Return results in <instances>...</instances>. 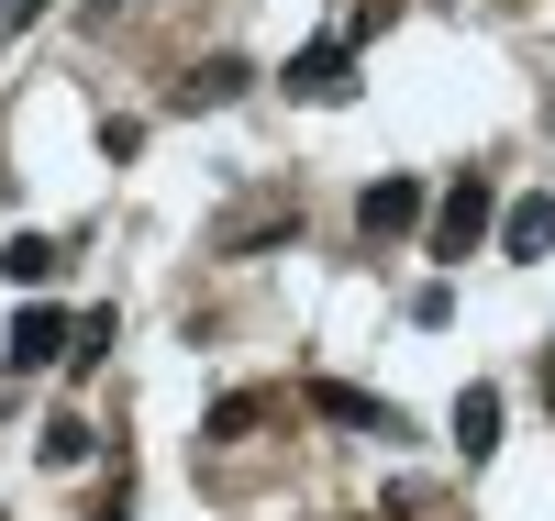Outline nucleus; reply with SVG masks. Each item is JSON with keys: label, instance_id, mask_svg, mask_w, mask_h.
<instances>
[{"label": "nucleus", "instance_id": "1", "mask_svg": "<svg viewBox=\"0 0 555 521\" xmlns=\"http://www.w3.org/2000/svg\"><path fill=\"white\" fill-rule=\"evenodd\" d=\"M478 245H489V178L467 167V178L444 188V211H434V256H444V266H467Z\"/></svg>", "mask_w": 555, "mask_h": 521}, {"label": "nucleus", "instance_id": "2", "mask_svg": "<svg viewBox=\"0 0 555 521\" xmlns=\"http://www.w3.org/2000/svg\"><path fill=\"white\" fill-rule=\"evenodd\" d=\"M423 222V178H366V200H356V233L366 245H389V233Z\"/></svg>", "mask_w": 555, "mask_h": 521}, {"label": "nucleus", "instance_id": "3", "mask_svg": "<svg viewBox=\"0 0 555 521\" xmlns=\"http://www.w3.org/2000/svg\"><path fill=\"white\" fill-rule=\"evenodd\" d=\"M311 411H322V421H345V433H378V444H389V433H411V421H400L389 400L345 389V377H311Z\"/></svg>", "mask_w": 555, "mask_h": 521}, {"label": "nucleus", "instance_id": "4", "mask_svg": "<svg viewBox=\"0 0 555 521\" xmlns=\"http://www.w3.org/2000/svg\"><path fill=\"white\" fill-rule=\"evenodd\" d=\"M67 334H78L67 311H12V344H0V366H12V377H34V366H56V355H67Z\"/></svg>", "mask_w": 555, "mask_h": 521}, {"label": "nucleus", "instance_id": "5", "mask_svg": "<svg viewBox=\"0 0 555 521\" xmlns=\"http://www.w3.org/2000/svg\"><path fill=\"white\" fill-rule=\"evenodd\" d=\"M289 101H356V56L345 44H300L289 56Z\"/></svg>", "mask_w": 555, "mask_h": 521}, {"label": "nucleus", "instance_id": "6", "mask_svg": "<svg viewBox=\"0 0 555 521\" xmlns=\"http://www.w3.org/2000/svg\"><path fill=\"white\" fill-rule=\"evenodd\" d=\"M245 89H256L245 56H201L190 78H178V112H222V101H245Z\"/></svg>", "mask_w": 555, "mask_h": 521}, {"label": "nucleus", "instance_id": "7", "mask_svg": "<svg viewBox=\"0 0 555 521\" xmlns=\"http://www.w3.org/2000/svg\"><path fill=\"white\" fill-rule=\"evenodd\" d=\"M500 256H512V266L555 256V200H544V188H533V200H512V211H500Z\"/></svg>", "mask_w": 555, "mask_h": 521}, {"label": "nucleus", "instance_id": "8", "mask_svg": "<svg viewBox=\"0 0 555 521\" xmlns=\"http://www.w3.org/2000/svg\"><path fill=\"white\" fill-rule=\"evenodd\" d=\"M56 266H67V245H56V233H12V245H0V277H12V289H44Z\"/></svg>", "mask_w": 555, "mask_h": 521}, {"label": "nucleus", "instance_id": "9", "mask_svg": "<svg viewBox=\"0 0 555 521\" xmlns=\"http://www.w3.org/2000/svg\"><path fill=\"white\" fill-rule=\"evenodd\" d=\"M455 444H467V455L500 444V389H467V400H455Z\"/></svg>", "mask_w": 555, "mask_h": 521}, {"label": "nucleus", "instance_id": "10", "mask_svg": "<svg viewBox=\"0 0 555 521\" xmlns=\"http://www.w3.org/2000/svg\"><path fill=\"white\" fill-rule=\"evenodd\" d=\"M256 411H267L256 389H222V400H211V444H234V433H256Z\"/></svg>", "mask_w": 555, "mask_h": 521}, {"label": "nucleus", "instance_id": "11", "mask_svg": "<svg viewBox=\"0 0 555 521\" xmlns=\"http://www.w3.org/2000/svg\"><path fill=\"white\" fill-rule=\"evenodd\" d=\"M44 466H89V421H78V411L44 421Z\"/></svg>", "mask_w": 555, "mask_h": 521}, {"label": "nucleus", "instance_id": "12", "mask_svg": "<svg viewBox=\"0 0 555 521\" xmlns=\"http://www.w3.org/2000/svg\"><path fill=\"white\" fill-rule=\"evenodd\" d=\"M34 12H44V0H0V44H12V34H23Z\"/></svg>", "mask_w": 555, "mask_h": 521}, {"label": "nucleus", "instance_id": "13", "mask_svg": "<svg viewBox=\"0 0 555 521\" xmlns=\"http://www.w3.org/2000/svg\"><path fill=\"white\" fill-rule=\"evenodd\" d=\"M544 400H555V366H544Z\"/></svg>", "mask_w": 555, "mask_h": 521}, {"label": "nucleus", "instance_id": "14", "mask_svg": "<svg viewBox=\"0 0 555 521\" xmlns=\"http://www.w3.org/2000/svg\"><path fill=\"white\" fill-rule=\"evenodd\" d=\"M101 12H122V0H101Z\"/></svg>", "mask_w": 555, "mask_h": 521}, {"label": "nucleus", "instance_id": "15", "mask_svg": "<svg viewBox=\"0 0 555 521\" xmlns=\"http://www.w3.org/2000/svg\"><path fill=\"white\" fill-rule=\"evenodd\" d=\"M101 521H122V510H101Z\"/></svg>", "mask_w": 555, "mask_h": 521}]
</instances>
